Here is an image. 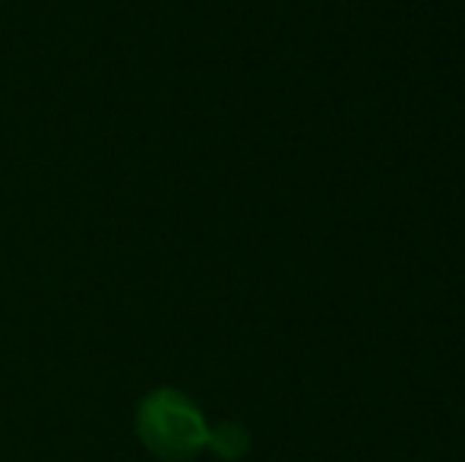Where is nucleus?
Listing matches in <instances>:
<instances>
[{
    "label": "nucleus",
    "mask_w": 465,
    "mask_h": 462,
    "mask_svg": "<svg viewBox=\"0 0 465 462\" xmlns=\"http://www.w3.org/2000/svg\"><path fill=\"white\" fill-rule=\"evenodd\" d=\"M206 450L222 462H238L251 453V431L234 418L215 421V425H209Z\"/></svg>",
    "instance_id": "f03ea898"
},
{
    "label": "nucleus",
    "mask_w": 465,
    "mask_h": 462,
    "mask_svg": "<svg viewBox=\"0 0 465 462\" xmlns=\"http://www.w3.org/2000/svg\"><path fill=\"white\" fill-rule=\"evenodd\" d=\"M140 444L162 462H190L206 450L209 421L187 393L155 387L140 399L134 415Z\"/></svg>",
    "instance_id": "f257e3e1"
}]
</instances>
